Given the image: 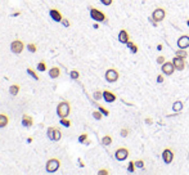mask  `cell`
<instances>
[{
    "mask_svg": "<svg viewBox=\"0 0 189 175\" xmlns=\"http://www.w3.org/2000/svg\"><path fill=\"white\" fill-rule=\"evenodd\" d=\"M49 16H50V18H52L54 22H59V23H61L62 19H63V16H62L61 10L55 9V8H52V9L49 10Z\"/></svg>",
    "mask_w": 189,
    "mask_h": 175,
    "instance_id": "obj_12",
    "label": "cell"
},
{
    "mask_svg": "<svg viewBox=\"0 0 189 175\" xmlns=\"http://www.w3.org/2000/svg\"><path fill=\"white\" fill-rule=\"evenodd\" d=\"M108 174H109V171L107 169H102V170L98 171V175H108Z\"/></svg>",
    "mask_w": 189,
    "mask_h": 175,
    "instance_id": "obj_40",
    "label": "cell"
},
{
    "mask_svg": "<svg viewBox=\"0 0 189 175\" xmlns=\"http://www.w3.org/2000/svg\"><path fill=\"white\" fill-rule=\"evenodd\" d=\"M9 124V117L4 113H0V129L5 127Z\"/></svg>",
    "mask_w": 189,
    "mask_h": 175,
    "instance_id": "obj_20",
    "label": "cell"
},
{
    "mask_svg": "<svg viewBox=\"0 0 189 175\" xmlns=\"http://www.w3.org/2000/svg\"><path fill=\"white\" fill-rule=\"evenodd\" d=\"M39 72H45L46 71V63H45V61H40L37 63V66H36Z\"/></svg>",
    "mask_w": 189,
    "mask_h": 175,
    "instance_id": "obj_25",
    "label": "cell"
},
{
    "mask_svg": "<svg viewBox=\"0 0 189 175\" xmlns=\"http://www.w3.org/2000/svg\"><path fill=\"white\" fill-rule=\"evenodd\" d=\"M99 1H100L103 5H107L108 7V5H111L113 3V0H99Z\"/></svg>",
    "mask_w": 189,
    "mask_h": 175,
    "instance_id": "obj_38",
    "label": "cell"
},
{
    "mask_svg": "<svg viewBox=\"0 0 189 175\" xmlns=\"http://www.w3.org/2000/svg\"><path fill=\"white\" fill-rule=\"evenodd\" d=\"M165 62H166V59H165L163 55H160V57H157V63L158 64H163Z\"/></svg>",
    "mask_w": 189,
    "mask_h": 175,
    "instance_id": "obj_37",
    "label": "cell"
},
{
    "mask_svg": "<svg viewBox=\"0 0 189 175\" xmlns=\"http://www.w3.org/2000/svg\"><path fill=\"white\" fill-rule=\"evenodd\" d=\"M130 40V35H129V32L126 31V30H121V31L118 32V41L121 44H125L126 45V43Z\"/></svg>",
    "mask_w": 189,
    "mask_h": 175,
    "instance_id": "obj_16",
    "label": "cell"
},
{
    "mask_svg": "<svg viewBox=\"0 0 189 175\" xmlns=\"http://www.w3.org/2000/svg\"><path fill=\"white\" fill-rule=\"evenodd\" d=\"M26 72L28 73V75L31 76V77L34 79V80H36V81H39V80H40V76H37V73H36V71H35V70H32V68H27V70H26Z\"/></svg>",
    "mask_w": 189,
    "mask_h": 175,
    "instance_id": "obj_23",
    "label": "cell"
},
{
    "mask_svg": "<svg viewBox=\"0 0 189 175\" xmlns=\"http://www.w3.org/2000/svg\"><path fill=\"white\" fill-rule=\"evenodd\" d=\"M100 143H102V146H111V144H112V136L108 135V134L102 136Z\"/></svg>",
    "mask_w": 189,
    "mask_h": 175,
    "instance_id": "obj_21",
    "label": "cell"
},
{
    "mask_svg": "<svg viewBox=\"0 0 189 175\" xmlns=\"http://www.w3.org/2000/svg\"><path fill=\"white\" fill-rule=\"evenodd\" d=\"M32 140H34V139H32V136H30V138L28 139H27V143H31V142Z\"/></svg>",
    "mask_w": 189,
    "mask_h": 175,
    "instance_id": "obj_43",
    "label": "cell"
},
{
    "mask_svg": "<svg viewBox=\"0 0 189 175\" xmlns=\"http://www.w3.org/2000/svg\"><path fill=\"white\" fill-rule=\"evenodd\" d=\"M104 77H106L107 82L113 84V82H116L117 80H118L120 73H118V71H117L116 68H108V70L106 71V73H104Z\"/></svg>",
    "mask_w": 189,
    "mask_h": 175,
    "instance_id": "obj_4",
    "label": "cell"
},
{
    "mask_svg": "<svg viewBox=\"0 0 189 175\" xmlns=\"http://www.w3.org/2000/svg\"><path fill=\"white\" fill-rule=\"evenodd\" d=\"M187 25H188V27H189V18L187 19Z\"/></svg>",
    "mask_w": 189,
    "mask_h": 175,
    "instance_id": "obj_44",
    "label": "cell"
},
{
    "mask_svg": "<svg viewBox=\"0 0 189 175\" xmlns=\"http://www.w3.org/2000/svg\"><path fill=\"white\" fill-rule=\"evenodd\" d=\"M179 49H188L189 48V36L188 35H181L176 41Z\"/></svg>",
    "mask_w": 189,
    "mask_h": 175,
    "instance_id": "obj_11",
    "label": "cell"
},
{
    "mask_svg": "<svg viewBox=\"0 0 189 175\" xmlns=\"http://www.w3.org/2000/svg\"><path fill=\"white\" fill-rule=\"evenodd\" d=\"M27 50L34 54V53L37 52V46H36V44H34V43H28L27 44Z\"/></svg>",
    "mask_w": 189,
    "mask_h": 175,
    "instance_id": "obj_26",
    "label": "cell"
},
{
    "mask_svg": "<svg viewBox=\"0 0 189 175\" xmlns=\"http://www.w3.org/2000/svg\"><path fill=\"white\" fill-rule=\"evenodd\" d=\"M165 81V77H163V73L162 75H157V82L158 84H162Z\"/></svg>",
    "mask_w": 189,
    "mask_h": 175,
    "instance_id": "obj_39",
    "label": "cell"
},
{
    "mask_svg": "<svg viewBox=\"0 0 189 175\" xmlns=\"http://www.w3.org/2000/svg\"><path fill=\"white\" fill-rule=\"evenodd\" d=\"M135 169H136V166H135V161H130V162H129V165H127V171H129V173L133 174L135 171Z\"/></svg>",
    "mask_w": 189,
    "mask_h": 175,
    "instance_id": "obj_31",
    "label": "cell"
},
{
    "mask_svg": "<svg viewBox=\"0 0 189 175\" xmlns=\"http://www.w3.org/2000/svg\"><path fill=\"white\" fill-rule=\"evenodd\" d=\"M59 167H61V160L55 158V157H53V158H49L46 161V165H45V170H46V173H50V174L58 171Z\"/></svg>",
    "mask_w": 189,
    "mask_h": 175,
    "instance_id": "obj_2",
    "label": "cell"
},
{
    "mask_svg": "<svg viewBox=\"0 0 189 175\" xmlns=\"http://www.w3.org/2000/svg\"><path fill=\"white\" fill-rule=\"evenodd\" d=\"M91 115H93V117H94L95 120H102V118H103V116H104V115L102 113L99 109H97V111H93Z\"/></svg>",
    "mask_w": 189,
    "mask_h": 175,
    "instance_id": "obj_28",
    "label": "cell"
},
{
    "mask_svg": "<svg viewBox=\"0 0 189 175\" xmlns=\"http://www.w3.org/2000/svg\"><path fill=\"white\" fill-rule=\"evenodd\" d=\"M97 107H98V109H99V111H100V112H102V113H103V115H104V116H108V115H109V111H108V109H107V108H104V107H103V106H100V104H98V106H97Z\"/></svg>",
    "mask_w": 189,
    "mask_h": 175,
    "instance_id": "obj_32",
    "label": "cell"
},
{
    "mask_svg": "<svg viewBox=\"0 0 189 175\" xmlns=\"http://www.w3.org/2000/svg\"><path fill=\"white\" fill-rule=\"evenodd\" d=\"M162 48H163V46H162V44H158V45H157V49L158 50H162Z\"/></svg>",
    "mask_w": 189,
    "mask_h": 175,
    "instance_id": "obj_42",
    "label": "cell"
},
{
    "mask_svg": "<svg viewBox=\"0 0 189 175\" xmlns=\"http://www.w3.org/2000/svg\"><path fill=\"white\" fill-rule=\"evenodd\" d=\"M103 99L106 100L107 103H113V102H115V100L117 99V97H116L115 93H112V91H109V90H103Z\"/></svg>",
    "mask_w": 189,
    "mask_h": 175,
    "instance_id": "obj_15",
    "label": "cell"
},
{
    "mask_svg": "<svg viewBox=\"0 0 189 175\" xmlns=\"http://www.w3.org/2000/svg\"><path fill=\"white\" fill-rule=\"evenodd\" d=\"M21 91V85L19 84H12L10 86H9V94L13 97L18 95V93Z\"/></svg>",
    "mask_w": 189,
    "mask_h": 175,
    "instance_id": "obj_18",
    "label": "cell"
},
{
    "mask_svg": "<svg viewBox=\"0 0 189 175\" xmlns=\"http://www.w3.org/2000/svg\"><path fill=\"white\" fill-rule=\"evenodd\" d=\"M152 18L156 21V22H162V21L165 19V17H166V10L163 9V8H156L152 12Z\"/></svg>",
    "mask_w": 189,
    "mask_h": 175,
    "instance_id": "obj_8",
    "label": "cell"
},
{
    "mask_svg": "<svg viewBox=\"0 0 189 175\" xmlns=\"http://www.w3.org/2000/svg\"><path fill=\"white\" fill-rule=\"evenodd\" d=\"M162 160H163V162L166 165L171 164V162L174 161V151L169 147L165 148V149L162 151Z\"/></svg>",
    "mask_w": 189,
    "mask_h": 175,
    "instance_id": "obj_9",
    "label": "cell"
},
{
    "mask_svg": "<svg viewBox=\"0 0 189 175\" xmlns=\"http://www.w3.org/2000/svg\"><path fill=\"white\" fill-rule=\"evenodd\" d=\"M120 134H121L122 138H126V136L129 135V129H127V127H122L121 131H120Z\"/></svg>",
    "mask_w": 189,
    "mask_h": 175,
    "instance_id": "obj_34",
    "label": "cell"
},
{
    "mask_svg": "<svg viewBox=\"0 0 189 175\" xmlns=\"http://www.w3.org/2000/svg\"><path fill=\"white\" fill-rule=\"evenodd\" d=\"M176 57H180V58H183V59H185L188 57V53H187V49H178L176 50Z\"/></svg>",
    "mask_w": 189,
    "mask_h": 175,
    "instance_id": "obj_24",
    "label": "cell"
},
{
    "mask_svg": "<svg viewBox=\"0 0 189 175\" xmlns=\"http://www.w3.org/2000/svg\"><path fill=\"white\" fill-rule=\"evenodd\" d=\"M32 125H34V117L27 113H23L22 115V126L23 127H32Z\"/></svg>",
    "mask_w": 189,
    "mask_h": 175,
    "instance_id": "obj_14",
    "label": "cell"
},
{
    "mask_svg": "<svg viewBox=\"0 0 189 175\" xmlns=\"http://www.w3.org/2000/svg\"><path fill=\"white\" fill-rule=\"evenodd\" d=\"M161 71L165 76H171L175 72V66H174L172 61H166L163 64H161Z\"/></svg>",
    "mask_w": 189,
    "mask_h": 175,
    "instance_id": "obj_7",
    "label": "cell"
},
{
    "mask_svg": "<svg viewBox=\"0 0 189 175\" xmlns=\"http://www.w3.org/2000/svg\"><path fill=\"white\" fill-rule=\"evenodd\" d=\"M93 97H94L95 100H99L100 98H103V91L102 90H95L94 93H93Z\"/></svg>",
    "mask_w": 189,
    "mask_h": 175,
    "instance_id": "obj_30",
    "label": "cell"
},
{
    "mask_svg": "<svg viewBox=\"0 0 189 175\" xmlns=\"http://www.w3.org/2000/svg\"><path fill=\"white\" fill-rule=\"evenodd\" d=\"M46 135L50 140L53 142H58L62 139V131L58 129L57 126H49L48 127V131H46Z\"/></svg>",
    "mask_w": 189,
    "mask_h": 175,
    "instance_id": "obj_3",
    "label": "cell"
},
{
    "mask_svg": "<svg viewBox=\"0 0 189 175\" xmlns=\"http://www.w3.org/2000/svg\"><path fill=\"white\" fill-rule=\"evenodd\" d=\"M90 17H91V19H94L95 22H104V21H107L106 14L102 10L97 9V8H90Z\"/></svg>",
    "mask_w": 189,
    "mask_h": 175,
    "instance_id": "obj_6",
    "label": "cell"
},
{
    "mask_svg": "<svg viewBox=\"0 0 189 175\" xmlns=\"http://www.w3.org/2000/svg\"><path fill=\"white\" fill-rule=\"evenodd\" d=\"M61 23H62V25H63V26H64V27H70V26H71V23H70V21H68L67 18H63V19H62V22H61Z\"/></svg>",
    "mask_w": 189,
    "mask_h": 175,
    "instance_id": "obj_36",
    "label": "cell"
},
{
    "mask_svg": "<svg viewBox=\"0 0 189 175\" xmlns=\"http://www.w3.org/2000/svg\"><path fill=\"white\" fill-rule=\"evenodd\" d=\"M23 49H25V44H23L22 40L16 39L10 43V52L13 53V54H17V55L21 54V53L23 52Z\"/></svg>",
    "mask_w": 189,
    "mask_h": 175,
    "instance_id": "obj_5",
    "label": "cell"
},
{
    "mask_svg": "<svg viewBox=\"0 0 189 175\" xmlns=\"http://www.w3.org/2000/svg\"><path fill=\"white\" fill-rule=\"evenodd\" d=\"M61 73H62V71H61V68H59L58 66H53L52 68L49 70V76H50V79H58L59 76H61Z\"/></svg>",
    "mask_w": 189,
    "mask_h": 175,
    "instance_id": "obj_17",
    "label": "cell"
},
{
    "mask_svg": "<svg viewBox=\"0 0 189 175\" xmlns=\"http://www.w3.org/2000/svg\"><path fill=\"white\" fill-rule=\"evenodd\" d=\"M172 111L175 112V113H180V112L183 111V102L181 100H175V102L172 103Z\"/></svg>",
    "mask_w": 189,
    "mask_h": 175,
    "instance_id": "obj_19",
    "label": "cell"
},
{
    "mask_svg": "<svg viewBox=\"0 0 189 175\" xmlns=\"http://www.w3.org/2000/svg\"><path fill=\"white\" fill-rule=\"evenodd\" d=\"M135 166H136V169H144V161L138 160V161H135Z\"/></svg>",
    "mask_w": 189,
    "mask_h": 175,
    "instance_id": "obj_35",
    "label": "cell"
},
{
    "mask_svg": "<svg viewBox=\"0 0 189 175\" xmlns=\"http://www.w3.org/2000/svg\"><path fill=\"white\" fill-rule=\"evenodd\" d=\"M70 76H71L72 80H77V79L80 77V72L77 70H72L71 72H70Z\"/></svg>",
    "mask_w": 189,
    "mask_h": 175,
    "instance_id": "obj_29",
    "label": "cell"
},
{
    "mask_svg": "<svg viewBox=\"0 0 189 175\" xmlns=\"http://www.w3.org/2000/svg\"><path fill=\"white\" fill-rule=\"evenodd\" d=\"M126 46H127V48L131 50V53H133V54H136V53L139 52V48H138V45H135L133 41H130V40L126 43Z\"/></svg>",
    "mask_w": 189,
    "mask_h": 175,
    "instance_id": "obj_22",
    "label": "cell"
},
{
    "mask_svg": "<svg viewBox=\"0 0 189 175\" xmlns=\"http://www.w3.org/2000/svg\"><path fill=\"white\" fill-rule=\"evenodd\" d=\"M59 124H61L62 126H64V127H70V126L72 125L71 120H68L67 117H64V118H61V121H59Z\"/></svg>",
    "mask_w": 189,
    "mask_h": 175,
    "instance_id": "obj_27",
    "label": "cell"
},
{
    "mask_svg": "<svg viewBox=\"0 0 189 175\" xmlns=\"http://www.w3.org/2000/svg\"><path fill=\"white\" fill-rule=\"evenodd\" d=\"M71 113V103L68 100H62L57 106V115L61 118L68 117Z\"/></svg>",
    "mask_w": 189,
    "mask_h": 175,
    "instance_id": "obj_1",
    "label": "cell"
},
{
    "mask_svg": "<svg viewBox=\"0 0 189 175\" xmlns=\"http://www.w3.org/2000/svg\"><path fill=\"white\" fill-rule=\"evenodd\" d=\"M86 140H88V134H86V133H82V134L79 135V142L80 143H85Z\"/></svg>",
    "mask_w": 189,
    "mask_h": 175,
    "instance_id": "obj_33",
    "label": "cell"
},
{
    "mask_svg": "<svg viewBox=\"0 0 189 175\" xmlns=\"http://www.w3.org/2000/svg\"><path fill=\"white\" fill-rule=\"evenodd\" d=\"M172 63H174V66H175V70H178V71H183L185 68V66H187L185 59H183L180 57H176V55L172 59Z\"/></svg>",
    "mask_w": 189,
    "mask_h": 175,
    "instance_id": "obj_13",
    "label": "cell"
},
{
    "mask_svg": "<svg viewBox=\"0 0 189 175\" xmlns=\"http://www.w3.org/2000/svg\"><path fill=\"white\" fill-rule=\"evenodd\" d=\"M144 122H145L147 125H152L153 121H152V118H151V117H148V118H145V121H144Z\"/></svg>",
    "mask_w": 189,
    "mask_h": 175,
    "instance_id": "obj_41",
    "label": "cell"
},
{
    "mask_svg": "<svg viewBox=\"0 0 189 175\" xmlns=\"http://www.w3.org/2000/svg\"><path fill=\"white\" fill-rule=\"evenodd\" d=\"M115 157H116L117 161H125V160L129 157V149L125 147L117 148L116 152H115Z\"/></svg>",
    "mask_w": 189,
    "mask_h": 175,
    "instance_id": "obj_10",
    "label": "cell"
}]
</instances>
